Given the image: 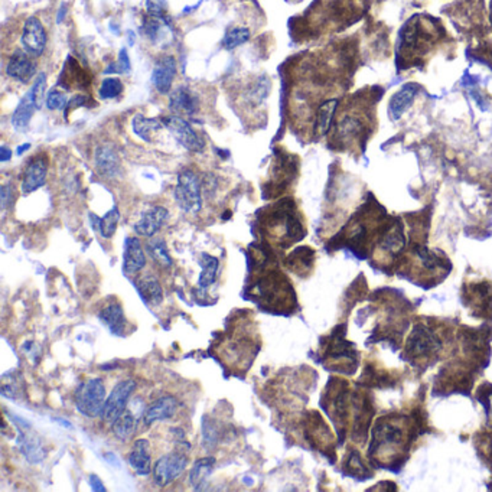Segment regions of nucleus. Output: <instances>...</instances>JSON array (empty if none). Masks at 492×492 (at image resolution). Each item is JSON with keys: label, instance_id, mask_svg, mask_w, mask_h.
Wrapping results in <instances>:
<instances>
[{"label": "nucleus", "instance_id": "nucleus-5", "mask_svg": "<svg viewBox=\"0 0 492 492\" xmlns=\"http://www.w3.org/2000/svg\"><path fill=\"white\" fill-rule=\"evenodd\" d=\"M188 466V456L182 452L168 454L157 459L153 466V479L157 486H168L176 481Z\"/></svg>", "mask_w": 492, "mask_h": 492}, {"label": "nucleus", "instance_id": "nucleus-8", "mask_svg": "<svg viewBox=\"0 0 492 492\" xmlns=\"http://www.w3.org/2000/svg\"><path fill=\"white\" fill-rule=\"evenodd\" d=\"M284 276H276V273H272L270 276H268L266 279H261L257 283V293L260 295L261 300L264 303H268L269 306L272 303L280 302L283 305V302L288 300H295V298H289V296H295L292 292L291 284L283 279Z\"/></svg>", "mask_w": 492, "mask_h": 492}, {"label": "nucleus", "instance_id": "nucleus-22", "mask_svg": "<svg viewBox=\"0 0 492 492\" xmlns=\"http://www.w3.org/2000/svg\"><path fill=\"white\" fill-rule=\"evenodd\" d=\"M214 465H215V458H213V456L202 458L195 462L191 474H190V481L197 491L205 489V485H207L208 477L213 472Z\"/></svg>", "mask_w": 492, "mask_h": 492}, {"label": "nucleus", "instance_id": "nucleus-14", "mask_svg": "<svg viewBox=\"0 0 492 492\" xmlns=\"http://www.w3.org/2000/svg\"><path fill=\"white\" fill-rule=\"evenodd\" d=\"M176 74V63L174 56L160 58L152 74V83L160 94H168L172 89L174 78Z\"/></svg>", "mask_w": 492, "mask_h": 492}, {"label": "nucleus", "instance_id": "nucleus-40", "mask_svg": "<svg viewBox=\"0 0 492 492\" xmlns=\"http://www.w3.org/2000/svg\"><path fill=\"white\" fill-rule=\"evenodd\" d=\"M90 485H91L93 491H97V492H105L106 491L105 484H102V481L95 474L90 475Z\"/></svg>", "mask_w": 492, "mask_h": 492}, {"label": "nucleus", "instance_id": "nucleus-6", "mask_svg": "<svg viewBox=\"0 0 492 492\" xmlns=\"http://www.w3.org/2000/svg\"><path fill=\"white\" fill-rule=\"evenodd\" d=\"M136 390V381L134 380H123L114 385L113 392L107 397L105 407H102L101 419L106 422H114L121 413L126 412L128 403Z\"/></svg>", "mask_w": 492, "mask_h": 492}, {"label": "nucleus", "instance_id": "nucleus-37", "mask_svg": "<svg viewBox=\"0 0 492 492\" xmlns=\"http://www.w3.org/2000/svg\"><path fill=\"white\" fill-rule=\"evenodd\" d=\"M45 102H47V107L49 110H64L68 106V100H67L66 94L61 93L56 89H54L48 93V95L45 97Z\"/></svg>", "mask_w": 492, "mask_h": 492}, {"label": "nucleus", "instance_id": "nucleus-2", "mask_svg": "<svg viewBox=\"0 0 492 492\" xmlns=\"http://www.w3.org/2000/svg\"><path fill=\"white\" fill-rule=\"evenodd\" d=\"M175 199L182 211L190 214L199 213L202 207V185L194 171L183 169L178 175Z\"/></svg>", "mask_w": 492, "mask_h": 492}, {"label": "nucleus", "instance_id": "nucleus-41", "mask_svg": "<svg viewBox=\"0 0 492 492\" xmlns=\"http://www.w3.org/2000/svg\"><path fill=\"white\" fill-rule=\"evenodd\" d=\"M89 102V98L87 95H75L70 102H68V109H74V107H79V106H86Z\"/></svg>", "mask_w": 492, "mask_h": 492}, {"label": "nucleus", "instance_id": "nucleus-10", "mask_svg": "<svg viewBox=\"0 0 492 492\" xmlns=\"http://www.w3.org/2000/svg\"><path fill=\"white\" fill-rule=\"evenodd\" d=\"M466 292V306L481 318L492 315V286L486 282L469 284Z\"/></svg>", "mask_w": 492, "mask_h": 492}, {"label": "nucleus", "instance_id": "nucleus-39", "mask_svg": "<svg viewBox=\"0 0 492 492\" xmlns=\"http://www.w3.org/2000/svg\"><path fill=\"white\" fill-rule=\"evenodd\" d=\"M12 197L13 188L10 185H3L2 190H0V205H2V210H6L12 203Z\"/></svg>", "mask_w": 492, "mask_h": 492}, {"label": "nucleus", "instance_id": "nucleus-17", "mask_svg": "<svg viewBox=\"0 0 492 492\" xmlns=\"http://www.w3.org/2000/svg\"><path fill=\"white\" fill-rule=\"evenodd\" d=\"M146 266V256L143 253L139 238H126L125 245V260H123V269L126 275H136Z\"/></svg>", "mask_w": 492, "mask_h": 492}, {"label": "nucleus", "instance_id": "nucleus-3", "mask_svg": "<svg viewBox=\"0 0 492 492\" xmlns=\"http://www.w3.org/2000/svg\"><path fill=\"white\" fill-rule=\"evenodd\" d=\"M10 420L17 429L16 443L20 454L32 465L43 462L47 458V449L38 433L32 430L31 423L16 415H10Z\"/></svg>", "mask_w": 492, "mask_h": 492}, {"label": "nucleus", "instance_id": "nucleus-24", "mask_svg": "<svg viewBox=\"0 0 492 492\" xmlns=\"http://www.w3.org/2000/svg\"><path fill=\"white\" fill-rule=\"evenodd\" d=\"M163 126V121L157 120V118H151V117H145L141 114H136L133 118V130L134 133L143 139L145 141H152L153 134L157 133Z\"/></svg>", "mask_w": 492, "mask_h": 492}, {"label": "nucleus", "instance_id": "nucleus-46", "mask_svg": "<svg viewBox=\"0 0 492 492\" xmlns=\"http://www.w3.org/2000/svg\"><path fill=\"white\" fill-rule=\"evenodd\" d=\"M491 17H492V6H491Z\"/></svg>", "mask_w": 492, "mask_h": 492}, {"label": "nucleus", "instance_id": "nucleus-30", "mask_svg": "<svg viewBox=\"0 0 492 492\" xmlns=\"http://www.w3.org/2000/svg\"><path fill=\"white\" fill-rule=\"evenodd\" d=\"M24 380L17 371H10L2 377V394L8 399H17L22 394Z\"/></svg>", "mask_w": 492, "mask_h": 492}, {"label": "nucleus", "instance_id": "nucleus-12", "mask_svg": "<svg viewBox=\"0 0 492 492\" xmlns=\"http://www.w3.org/2000/svg\"><path fill=\"white\" fill-rule=\"evenodd\" d=\"M36 64L32 61V56L25 49H16L6 67V74L19 81V83H28L35 75Z\"/></svg>", "mask_w": 492, "mask_h": 492}, {"label": "nucleus", "instance_id": "nucleus-27", "mask_svg": "<svg viewBox=\"0 0 492 492\" xmlns=\"http://www.w3.org/2000/svg\"><path fill=\"white\" fill-rule=\"evenodd\" d=\"M337 106H338V100H328L319 107L316 114V123H315V132L318 136H323L326 134L328 130H330Z\"/></svg>", "mask_w": 492, "mask_h": 492}, {"label": "nucleus", "instance_id": "nucleus-20", "mask_svg": "<svg viewBox=\"0 0 492 492\" xmlns=\"http://www.w3.org/2000/svg\"><path fill=\"white\" fill-rule=\"evenodd\" d=\"M95 167L101 176L116 178L120 172V160L112 146H100L95 151Z\"/></svg>", "mask_w": 492, "mask_h": 492}, {"label": "nucleus", "instance_id": "nucleus-32", "mask_svg": "<svg viewBox=\"0 0 492 492\" xmlns=\"http://www.w3.org/2000/svg\"><path fill=\"white\" fill-rule=\"evenodd\" d=\"M250 36H252V33L247 28H233L231 31L227 32V35L224 36L222 47L229 51L236 49L237 47L247 43Z\"/></svg>", "mask_w": 492, "mask_h": 492}, {"label": "nucleus", "instance_id": "nucleus-21", "mask_svg": "<svg viewBox=\"0 0 492 492\" xmlns=\"http://www.w3.org/2000/svg\"><path fill=\"white\" fill-rule=\"evenodd\" d=\"M100 321L109 328V331L113 335L120 337V335L125 334L126 318H125V312H123V309H121V306L117 302L110 303L105 307V309H101Z\"/></svg>", "mask_w": 492, "mask_h": 492}, {"label": "nucleus", "instance_id": "nucleus-13", "mask_svg": "<svg viewBox=\"0 0 492 492\" xmlns=\"http://www.w3.org/2000/svg\"><path fill=\"white\" fill-rule=\"evenodd\" d=\"M168 215L169 213L165 207L156 205L141 214L140 220L134 224V231L141 237H153L165 224Z\"/></svg>", "mask_w": 492, "mask_h": 492}, {"label": "nucleus", "instance_id": "nucleus-44", "mask_svg": "<svg viewBox=\"0 0 492 492\" xmlns=\"http://www.w3.org/2000/svg\"><path fill=\"white\" fill-rule=\"evenodd\" d=\"M29 148H31V145H29V143H26V145H22V146H19L16 152H17V155H22V153H24V152H26V151H28Z\"/></svg>", "mask_w": 492, "mask_h": 492}, {"label": "nucleus", "instance_id": "nucleus-43", "mask_svg": "<svg viewBox=\"0 0 492 492\" xmlns=\"http://www.w3.org/2000/svg\"><path fill=\"white\" fill-rule=\"evenodd\" d=\"M12 157V151H9L6 146L0 148V160L8 162Z\"/></svg>", "mask_w": 492, "mask_h": 492}, {"label": "nucleus", "instance_id": "nucleus-9", "mask_svg": "<svg viewBox=\"0 0 492 492\" xmlns=\"http://www.w3.org/2000/svg\"><path fill=\"white\" fill-rule=\"evenodd\" d=\"M20 43H22L24 49L33 58L44 54L47 47V32L36 16H31L25 20Z\"/></svg>", "mask_w": 492, "mask_h": 492}, {"label": "nucleus", "instance_id": "nucleus-34", "mask_svg": "<svg viewBox=\"0 0 492 492\" xmlns=\"http://www.w3.org/2000/svg\"><path fill=\"white\" fill-rule=\"evenodd\" d=\"M270 91V81L268 77H260L257 78L256 83L250 87L247 91V98L250 100L252 105H260L264 101V98L268 97Z\"/></svg>", "mask_w": 492, "mask_h": 492}, {"label": "nucleus", "instance_id": "nucleus-25", "mask_svg": "<svg viewBox=\"0 0 492 492\" xmlns=\"http://www.w3.org/2000/svg\"><path fill=\"white\" fill-rule=\"evenodd\" d=\"M134 429H136V417L130 410H126L125 413H121L113 422V433L121 442L129 440L134 433Z\"/></svg>", "mask_w": 492, "mask_h": 492}, {"label": "nucleus", "instance_id": "nucleus-15", "mask_svg": "<svg viewBox=\"0 0 492 492\" xmlns=\"http://www.w3.org/2000/svg\"><path fill=\"white\" fill-rule=\"evenodd\" d=\"M178 410V401L172 396H163L155 400L148 408L143 419H145V424L151 426L156 422H165L172 419L176 415Z\"/></svg>", "mask_w": 492, "mask_h": 492}, {"label": "nucleus", "instance_id": "nucleus-11", "mask_svg": "<svg viewBox=\"0 0 492 492\" xmlns=\"http://www.w3.org/2000/svg\"><path fill=\"white\" fill-rule=\"evenodd\" d=\"M48 174V160L45 156L33 157L24 172L22 178V192L25 195L35 192L40 187L45 185Z\"/></svg>", "mask_w": 492, "mask_h": 492}, {"label": "nucleus", "instance_id": "nucleus-16", "mask_svg": "<svg viewBox=\"0 0 492 492\" xmlns=\"http://www.w3.org/2000/svg\"><path fill=\"white\" fill-rule=\"evenodd\" d=\"M129 463L134 469V472L140 477H146L151 474V445L148 439H137L132 447L129 455Z\"/></svg>", "mask_w": 492, "mask_h": 492}, {"label": "nucleus", "instance_id": "nucleus-35", "mask_svg": "<svg viewBox=\"0 0 492 492\" xmlns=\"http://www.w3.org/2000/svg\"><path fill=\"white\" fill-rule=\"evenodd\" d=\"M203 445L207 447H213L218 443L220 439V430H218V423L213 419L205 417L203 419Z\"/></svg>", "mask_w": 492, "mask_h": 492}, {"label": "nucleus", "instance_id": "nucleus-42", "mask_svg": "<svg viewBox=\"0 0 492 492\" xmlns=\"http://www.w3.org/2000/svg\"><path fill=\"white\" fill-rule=\"evenodd\" d=\"M67 10H68V8H67L66 3H63V5L59 6L58 13H56V24H63V20L66 19V15H67Z\"/></svg>", "mask_w": 492, "mask_h": 492}, {"label": "nucleus", "instance_id": "nucleus-18", "mask_svg": "<svg viewBox=\"0 0 492 492\" xmlns=\"http://www.w3.org/2000/svg\"><path fill=\"white\" fill-rule=\"evenodd\" d=\"M38 109H39V105H38V101H36L35 93H33V90L31 87V90L24 95L22 100H20L16 110L12 114V125H13V128L17 129V130H25L29 126L31 118H32L33 113Z\"/></svg>", "mask_w": 492, "mask_h": 492}, {"label": "nucleus", "instance_id": "nucleus-23", "mask_svg": "<svg viewBox=\"0 0 492 492\" xmlns=\"http://www.w3.org/2000/svg\"><path fill=\"white\" fill-rule=\"evenodd\" d=\"M137 289L143 300L151 305H159L163 300L162 286L153 276H145L137 282Z\"/></svg>", "mask_w": 492, "mask_h": 492}, {"label": "nucleus", "instance_id": "nucleus-45", "mask_svg": "<svg viewBox=\"0 0 492 492\" xmlns=\"http://www.w3.org/2000/svg\"><path fill=\"white\" fill-rule=\"evenodd\" d=\"M105 458H106V459H110V461H112V462H110V463H112V465H117V466H118V462H117V458H116V456H114V455H113V454H107V455H106V456H105Z\"/></svg>", "mask_w": 492, "mask_h": 492}, {"label": "nucleus", "instance_id": "nucleus-28", "mask_svg": "<svg viewBox=\"0 0 492 492\" xmlns=\"http://www.w3.org/2000/svg\"><path fill=\"white\" fill-rule=\"evenodd\" d=\"M416 91H417V87L407 86L392 98V101H390V114H392L393 118H399L406 112V109L408 107L410 102H412V100L415 98Z\"/></svg>", "mask_w": 492, "mask_h": 492}, {"label": "nucleus", "instance_id": "nucleus-1", "mask_svg": "<svg viewBox=\"0 0 492 492\" xmlns=\"http://www.w3.org/2000/svg\"><path fill=\"white\" fill-rule=\"evenodd\" d=\"M106 403V385L101 378H91L78 387L75 393V406L86 417L101 416Z\"/></svg>", "mask_w": 492, "mask_h": 492}, {"label": "nucleus", "instance_id": "nucleus-36", "mask_svg": "<svg viewBox=\"0 0 492 492\" xmlns=\"http://www.w3.org/2000/svg\"><path fill=\"white\" fill-rule=\"evenodd\" d=\"M121 91H123V84L118 78H107L101 83L98 94L101 98L110 100V98L117 97Z\"/></svg>", "mask_w": 492, "mask_h": 492}, {"label": "nucleus", "instance_id": "nucleus-26", "mask_svg": "<svg viewBox=\"0 0 492 492\" xmlns=\"http://www.w3.org/2000/svg\"><path fill=\"white\" fill-rule=\"evenodd\" d=\"M218 266H220V260L214 256L210 254H202L201 256V268L202 272L199 275L198 279V284L199 288L207 289L210 286L215 282L217 277V272H218Z\"/></svg>", "mask_w": 492, "mask_h": 492}, {"label": "nucleus", "instance_id": "nucleus-19", "mask_svg": "<svg viewBox=\"0 0 492 492\" xmlns=\"http://www.w3.org/2000/svg\"><path fill=\"white\" fill-rule=\"evenodd\" d=\"M169 107L176 114L192 116L198 110V97L190 89L179 87L169 97Z\"/></svg>", "mask_w": 492, "mask_h": 492}, {"label": "nucleus", "instance_id": "nucleus-4", "mask_svg": "<svg viewBox=\"0 0 492 492\" xmlns=\"http://www.w3.org/2000/svg\"><path fill=\"white\" fill-rule=\"evenodd\" d=\"M440 348L439 338L426 326L417 325L408 338L406 353L408 360H429L436 355Z\"/></svg>", "mask_w": 492, "mask_h": 492}, {"label": "nucleus", "instance_id": "nucleus-29", "mask_svg": "<svg viewBox=\"0 0 492 492\" xmlns=\"http://www.w3.org/2000/svg\"><path fill=\"white\" fill-rule=\"evenodd\" d=\"M314 260V252L307 247L298 249L288 259V268H291L295 273L302 275L303 269H311Z\"/></svg>", "mask_w": 492, "mask_h": 492}, {"label": "nucleus", "instance_id": "nucleus-7", "mask_svg": "<svg viewBox=\"0 0 492 492\" xmlns=\"http://www.w3.org/2000/svg\"><path fill=\"white\" fill-rule=\"evenodd\" d=\"M163 125L168 128L172 136L180 143V145L190 152L199 153L203 151V140L197 134L192 126L180 116H171L163 118Z\"/></svg>", "mask_w": 492, "mask_h": 492}, {"label": "nucleus", "instance_id": "nucleus-33", "mask_svg": "<svg viewBox=\"0 0 492 492\" xmlns=\"http://www.w3.org/2000/svg\"><path fill=\"white\" fill-rule=\"evenodd\" d=\"M118 220H120V211L117 207H113L105 217L100 218L98 231H100L101 237L112 238L117 230Z\"/></svg>", "mask_w": 492, "mask_h": 492}, {"label": "nucleus", "instance_id": "nucleus-31", "mask_svg": "<svg viewBox=\"0 0 492 492\" xmlns=\"http://www.w3.org/2000/svg\"><path fill=\"white\" fill-rule=\"evenodd\" d=\"M148 252L151 253L152 259L160 266V268L169 269L172 266V257L169 256L168 247L163 240H152L148 243Z\"/></svg>", "mask_w": 492, "mask_h": 492}, {"label": "nucleus", "instance_id": "nucleus-38", "mask_svg": "<svg viewBox=\"0 0 492 492\" xmlns=\"http://www.w3.org/2000/svg\"><path fill=\"white\" fill-rule=\"evenodd\" d=\"M130 71V58L128 51L123 48L118 54V63L110 66L105 72L106 74H112V72H117V74H126Z\"/></svg>", "mask_w": 492, "mask_h": 492}]
</instances>
